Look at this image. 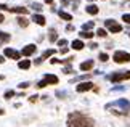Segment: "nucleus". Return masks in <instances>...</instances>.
Masks as SVG:
<instances>
[{"mask_svg":"<svg viewBox=\"0 0 130 127\" xmlns=\"http://www.w3.org/2000/svg\"><path fill=\"white\" fill-rule=\"evenodd\" d=\"M130 79V71H121V73H112L108 76V80L111 82H121V80Z\"/></svg>","mask_w":130,"mask_h":127,"instance_id":"3","label":"nucleus"},{"mask_svg":"<svg viewBox=\"0 0 130 127\" xmlns=\"http://www.w3.org/2000/svg\"><path fill=\"white\" fill-rule=\"evenodd\" d=\"M100 60H101V61H108V60H109L108 53H100Z\"/></svg>","mask_w":130,"mask_h":127,"instance_id":"26","label":"nucleus"},{"mask_svg":"<svg viewBox=\"0 0 130 127\" xmlns=\"http://www.w3.org/2000/svg\"><path fill=\"white\" fill-rule=\"evenodd\" d=\"M93 68V60H87V61L80 63V71H90Z\"/></svg>","mask_w":130,"mask_h":127,"instance_id":"12","label":"nucleus"},{"mask_svg":"<svg viewBox=\"0 0 130 127\" xmlns=\"http://www.w3.org/2000/svg\"><path fill=\"white\" fill-rule=\"evenodd\" d=\"M37 98H39V96H37V95H32V96H31V98H29V100H31V101H32V103H34V101H37Z\"/></svg>","mask_w":130,"mask_h":127,"instance_id":"32","label":"nucleus"},{"mask_svg":"<svg viewBox=\"0 0 130 127\" xmlns=\"http://www.w3.org/2000/svg\"><path fill=\"white\" fill-rule=\"evenodd\" d=\"M104 26H106V29L109 32H112V34H117V32L122 31V26L117 21H114V19H106V21H104Z\"/></svg>","mask_w":130,"mask_h":127,"instance_id":"4","label":"nucleus"},{"mask_svg":"<svg viewBox=\"0 0 130 127\" xmlns=\"http://www.w3.org/2000/svg\"><path fill=\"white\" fill-rule=\"evenodd\" d=\"M3 55L8 57V58H11V60H19V58H21V53L16 52V50H13V48H5Z\"/></svg>","mask_w":130,"mask_h":127,"instance_id":"7","label":"nucleus"},{"mask_svg":"<svg viewBox=\"0 0 130 127\" xmlns=\"http://www.w3.org/2000/svg\"><path fill=\"white\" fill-rule=\"evenodd\" d=\"M0 10H8V7H7V5H5V3H3V5L0 3Z\"/></svg>","mask_w":130,"mask_h":127,"instance_id":"34","label":"nucleus"},{"mask_svg":"<svg viewBox=\"0 0 130 127\" xmlns=\"http://www.w3.org/2000/svg\"><path fill=\"white\" fill-rule=\"evenodd\" d=\"M11 13H18V15H27V8L24 7H14V8H8Z\"/></svg>","mask_w":130,"mask_h":127,"instance_id":"13","label":"nucleus"},{"mask_svg":"<svg viewBox=\"0 0 130 127\" xmlns=\"http://www.w3.org/2000/svg\"><path fill=\"white\" fill-rule=\"evenodd\" d=\"M56 39H58V35H56V29L52 27V29H50V32H48V40H50V42H55Z\"/></svg>","mask_w":130,"mask_h":127,"instance_id":"18","label":"nucleus"},{"mask_svg":"<svg viewBox=\"0 0 130 127\" xmlns=\"http://www.w3.org/2000/svg\"><path fill=\"white\" fill-rule=\"evenodd\" d=\"M96 35H98V37H106L108 32L104 31V29H98V31H96Z\"/></svg>","mask_w":130,"mask_h":127,"instance_id":"23","label":"nucleus"},{"mask_svg":"<svg viewBox=\"0 0 130 127\" xmlns=\"http://www.w3.org/2000/svg\"><path fill=\"white\" fill-rule=\"evenodd\" d=\"M71 45H72L74 50H82V48H84V42H82V40H79V39H77V40H72Z\"/></svg>","mask_w":130,"mask_h":127,"instance_id":"17","label":"nucleus"},{"mask_svg":"<svg viewBox=\"0 0 130 127\" xmlns=\"http://www.w3.org/2000/svg\"><path fill=\"white\" fill-rule=\"evenodd\" d=\"M3 61H5V60H3V57H2V55H0V64H2Z\"/></svg>","mask_w":130,"mask_h":127,"instance_id":"38","label":"nucleus"},{"mask_svg":"<svg viewBox=\"0 0 130 127\" xmlns=\"http://www.w3.org/2000/svg\"><path fill=\"white\" fill-rule=\"evenodd\" d=\"M122 21H125L127 24L130 23V15H128V13H127V15H124V16H122Z\"/></svg>","mask_w":130,"mask_h":127,"instance_id":"30","label":"nucleus"},{"mask_svg":"<svg viewBox=\"0 0 130 127\" xmlns=\"http://www.w3.org/2000/svg\"><path fill=\"white\" fill-rule=\"evenodd\" d=\"M112 60H114L116 63H128V61H130V53L119 50V52H116V53L112 55Z\"/></svg>","mask_w":130,"mask_h":127,"instance_id":"5","label":"nucleus"},{"mask_svg":"<svg viewBox=\"0 0 130 127\" xmlns=\"http://www.w3.org/2000/svg\"><path fill=\"white\" fill-rule=\"evenodd\" d=\"M0 79H3V76H0Z\"/></svg>","mask_w":130,"mask_h":127,"instance_id":"40","label":"nucleus"},{"mask_svg":"<svg viewBox=\"0 0 130 127\" xmlns=\"http://www.w3.org/2000/svg\"><path fill=\"white\" fill-rule=\"evenodd\" d=\"M3 114V109H0V116H2Z\"/></svg>","mask_w":130,"mask_h":127,"instance_id":"39","label":"nucleus"},{"mask_svg":"<svg viewBox=\"0 0 130 127\" xmlns=\"http://www.w3.org/2000/svg\"><path fill=\"white\" fill-rule=\"evenodd\" d=\"M59 18H63V19H66V21H72V15H69L66 11H59Z\"/></svg>","mask_w":130,"mask_h":127,"instance_id":"20","label":"nucleus"},{"mask_svg":"<svg viewBox=\"0 0 130 127\" xmlns=\"http://www.w3.org/2000/svg\"><path fill=\"white\" fill-rule=\"evenodd\" d=\"M45 3H48V5H52V3H53V0H45Z\"/></svg>","mask_w":130,"mask_h":127,"instance_id":"36","label":"nucleus"},{"mask_svg":"<svg viewBox=\"0 0 130 127\" xmlns=\"http://www.w3.org/2000/svg\"><path fill=\"white\" fill-rule=\"evenodd\" d=\"M92 27H93V21H88L85 24H82V31H90Z\"/></svg>","mask_w":130,"mask_h":127,"instance_id":"22","label":"nucleus"},{"mask_svg":"<svg viewBox=\"0 0 130 127\" xmlns=\"http://www.w3.org/2000/svg\"><path fill=\"white\" fill-rule=\"evenodd\" d=\"M92 89H93V84L90 82V80H87V82H80V84L76 87V90H77L79 93H84V92H87V90H92Z\"/></svg>","mask_w":130,"mask_h":127,"instance_id":"6","label":"nucleus"},{"mask_svg":"<svg viewBox=\"0 0 130 127\" xmlns=\"http://www.w3.org/2000/svg\"><path fill=\"white\" fill-rule=\"evenodd\" d=\"M104 108H106V109L121 108V111H119V113H121V114H127L128 111H130V101L125 100V98H119V100H116V101H112V103H108Z\"/></svg>","mask_w":130,"mask_h":127,"instance_id":"2","label":"nucleus"},{"mask_svg":"<svg viewBox=\"0 0 130 127\" xmlns=\"http://www.w3.org/2000/svg\"><path fill=\"white\" fill-rule=\"evenodd\" d=\"M58 45H59V47H64V45H68V40L66 39H59L58 40Z\"/></svg>","mask_w":130,"mask_h":127,"instance_id":"27","label":"nucleus"},{"mask_svg":"<svg viewBox=\"0 0 130 127\" xmlns=\"http://www.w3.org/2000/svg\"><path fill=\"white\" fill-rule=\"evenodd\" d=\"M63 73H66V74H72V68H71V66H66V68L63 69Z\"/></svg>","mask_w":130,"mask_h":127,"instance_id":"28","label":"nucleus"},{"mask_svg":"<svg viewBox=\"0 0 130 127\" xmlns=\"http://www.w3.org/2000/svg\"><path fill=\"white\" fill-rule=\"evenodd\" d=\"M37 87H39V89H43V87H47V84H45V80H40V82L37 84Z\"/></svg>","mask_w":130,"mask_h":127,"instance_id":"31","label":"nucleus"},{"mask_svg":"<svg viewBox=\"0 0 130 127\" xmlns=\"http://www.w3.org/2000/svg\"><path fill=\"white\" fill-rule=\"evenodd\" d=\"M90 2H92V0H90Z\"/></svg>","mask_w":130,"mask_h":127,"instance_id":"41","label":"nucleus"},{"mask_svg":"<svg viewBox=\"0 0 130 127\" xmlns=\"http://www.w3.org/2000/svg\"><path fill=\"white\" fill-rule=\"evenodd\" d=\"M10 39H11V35H10L8 32L0 31V45H2L3 42H10Z\"/></svg>","mask_w":130,"mask_h":127,"instance_id":"15","label":"nucleus"},{"mask_svg":"<svg viewBox=\"0 0 130 127\" xmlns=\"http://www.w3.org/2000/svg\"><path fill=\"white\" fill-rule=\"evenodd\" d=\"M68 127H93V121L82 113H71L68 116Z\"/></svg>","mask_w":130,"mask_h":127,"instance_id":"1","label":"nucleus"},{"mask_svg":"<svg viewBox=\"0 0 130 127\" xmlns=\"http://www.w3.org/2000/svg\"><path fill=\"white\" fill-rule=\"evenodd\" d=\"M32 21L36 24H39V26H45L47 19H45V16H42V15H32Z\"/></svg>","mask_w":130,"mask_h":127,"instance_id":"10","label":"nucleus"},{"mask_svg":"<svg viewBox=\"0 0 130 127\" xmlns=\"http://www.w3.org/2000/svg\"><path fill=\"white\" fill-rule=\"evenodd\" d=\"M18 68L19 69H29L31 68V61L29 60H21V61H18Z\"/></svg>","mask_w":130,"mask_h":127,"instance_id":"14","label":"nucleus"},{"mask_svg":"<svg viewBox=\"0 0 130 127\" xmlns=\"http://www.w3.org/2000/svg\"><path fill=\"white\" fill-rule=\"evenodd\" d=\"M36 50H37V47L34 44H29V45H26V47L23 48V52H21V55H24V57H31V55H34L36 53Z\"/></svg>","mask_w":130,"mask_h":127,"instance_id":"8","label":"nucleus"},{"mask_svg":"<svg viewBox=\"0 0 130 127\" xmlns=\"http://www.w3.org/2000/svg\"><path fill=\"white\" fill-rule=\"evenodd\" d=\"M16 21H18V24H19L21 27H27V26H29V19H26L24 16H18Z\"/></svg>","mask_w":130,"mask_h":127,"instance_id":"16","label":"nucleus"},{"mask_svg":"<svg viewBox=\"0 0 130 127\" xmlns=\"http://www.w3.org/2000/svg\"><path fill=\"white\" fill-rule=\"evenodd\" d=\"M79 35H80L82 39H92L93 37V32H90V31H80Z\"/></svg>","mask_w":130,"mask_h":127,"instance_id":"21","label":"nucleus"},{"mask_svg":"<svg viewBox=\"0 0 130 127\" xmlns=\"http://www.w3.org/2000/svg\"><path fill=\"white\" fill-rule=\"evenodd\" d=\"M61 2H63V5H68V3H69V0H61Z\"/></svg>","mask_w":130,"mask_h":127,"instance_id":"37","label":"nucleus"},{"mask_svg":"<svg viewBox=\"0 0 130 127\" xmlns=\"http://www.w3.org/2000/svg\"><path fill=\"white\" fill-rule=\"evenodd\" d=\"M53 53H55V50H53V48H50V50H45V52L42 53V57H40V60H42V61H43V60H47L48 57H52Z\"/></svg>","mask_w":130,"mask_h":127,"instance_id":"19","label":"nucleus"},{"mask_svg":"<svg viewBox=\"0 0 130 127\" xmlns=\"http://www.w3.org/2000/svg\"><path fill=\"white\" fill-rule=\"evenodd\" d=\"M85 11H87L88 15H93V16H95V15H98L100 8H98V7H96V5H95V3H90V5H87Z\"/></svg>","mask_w":130,"mask_h":127,"instance_id":"11","label":"nucleus"},{"mask_svg":"<svg viewBox=\"0 0 130 127\" xmlns=\"http://www.w3.org/2000/svg\"><path fill=\"white\" fill-rule=\"evenodd\" d=\"M117 90H124V87H112V92H117Z\"/></svg>","mask_w":130,"mask_h":127,"instance_id":"33","label":"nucleus"},{"mask_svg":"<svg viewBox=\"0 0 130 127\" xmlns=\"http://www.w3.org/2000/svg\"><path fill=\"white\" fill-rule=\"evenodd\" d=\"M29 85H31V84H29V82H21V84L18 85V87H19V89H27Z\"/></svg>","mask_w":130,"mask_h":127,"instance_id":"29","label":"nucleus"},{"mask_svg":"<svg viewBox=\"0 0 130 127\" xmlns=\"http://www.w3.org/2000/svg\"><path fill=\"white\" fill-rule=\"evenodd\" d=\"M3 21H5V16H3L2 13H0V23H3Z\"/></svg>","mask_w":130,"mask_h":127,"instance_id":"35","label":"nucleus"},{"mask_svg":"<svg viewBox=\"0 0 130 127\" xmlns=\"http://www.w3.org/2000/svg\"><path fill=\"white\" fill-rule=\"evenodd\" d=\"M11 96H14V92H13V90H8V92H5V95H3V98H11Z\"/></svg>","mask_w":130,"mask_h":127,"instance_id":"24","label":"nucleus"},{"mask_svg":"<svg viewBox=\"0 0 130 127\" xmlns=\"http://www.w3.org/2000/svg\"><path fill=\"white\" fill-rule=\"evenodd\" d=\"M43 80H45V84H52V85H55V84H58V77L55 74H45V77H43Z\"/></svg>","mask_w":130,"mask_h":127,"instance_id":"9","label":"nucleus"},{"mask_svg":"<svg viewBox=\"0 0 130 127\" xmlns=\"http://www.w3.org/2000/svg\"><path fill=\"white\" fill-rule=\"evenodd\" d=\"M31 7H32L34 10H37V11H40V10H42V5H40V3H31Z\"/></svg>","mask_w":130,"mask_h":127,"instance_id":"25","label":"nucleus"}]
</instances>
